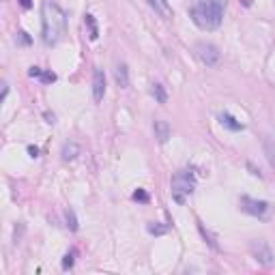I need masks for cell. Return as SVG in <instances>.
<instances>
[{"label": "cell", "mask_w": 275, "mask_h": 275, "mask_svg": "<svg viewBox=\"0 0 275 275\" xmlns=\"http://www.w3.org/2000/svg\"><path fill=\"white\" fill-rule=\"evenodd\" d=\"M20 4L24 6V9H30V6H32V0H20Z\"/></svg>", "instance_id": "cell-23"}, {"label": "cell", "mask_w": 275, "mask_h": 275, "mask_svg": "<svg viewBox=\"0 0 275 275\" xmlns=\"http://www.w3.org/2000/svg\"><path fill=\"white\" fill-rule=\"evenodd\" d=\"M150 92H153V97L157 99V104H166V101H168V95H166L164 86L159 84V82H155V84H153V88H150Z\"/></svg>", "instance_id": "cell-16"}, {"label": "cell", "mask_w": 275, "mask_h": 275, "mask_svg": "<svg viewBox=\"0 0 275 275\" xmlns=\"http://www.w3.org/2000/svg\"><path fill=\"white\" fill-rule=\"evenodd\" d=\"M62 159H64V162H71V159H76L78 155H80V146H78V144L76 142H69V144H64V146H62Z\"/></svg>", "instance_id": "cell-14"}, {"label": "cell", "mask_w": 275, "mask_h": 275, "mask_svg": "<svg viewBox=\"0 0 275 275\" xmlns=\"http://www.w3.org/2000/svg\"><path fill=\"white\" fill-rule=\"evenodd\" d=\"M18 37H20V41H22V43H30V39L26 37V32H18Z\"/></svg>", "instance_id": "cell-24"}, {"label": "cell", "mask_w": 275, "mask_h": 275, "mask_svg": "<svg viewBox=\"0 0 275 275\" xmlns=\"http://www.w3.org/2000/svg\"><path fill=\"white\" fill-rule=\"evenodd\" d=\"M241 211L252 217H258V220H264L266 213H269V202L256 200L250 196H241Z\"/></svg>", "instance_id": "cell-6"}, {"label": "cell", "mask_w": 275, "mask_h": 275, "mask_svg": "<svg viewBox=\"0 0 275 275\" xmlns=\"http://www.w3.org/2000/svg\"><path fill=\"white\" fill-rule=\"evenodd\" d=\"M84 24L88 26V37L95 41L99 37V28H97V22H95V16H90V13H86L84 16Z\"/></svg>", "instance_id": "cell-15"}, {"label": "cell", "mask_w": 275, "mask_h": 275, "mask_svg": "<svg viewBox=\"0 0 275 275\" xmlns=\"http://www.w3.org/2000/svg\"><path fill=\"white\" fill-rule=\"evenodd\" d=\"M114 80H116V84L120 86V88H127L129 86V69H127L125 62H120L116 67V71H114Z\"/></svg>", "instance_id": "cell-11"}, {"label": "cell", "mask_w": 275, "mask_h": 275, "mask_svg": "<svg viewBox=\"0 0 275 275\" xmlns=\"http://www.w3.org/2000/svg\"><path fill=\"white\" fill-rule=\"evenodd\" d=\"M41 24H43V43L56 46L64 30H67V13L52 0H46L41 4Z\"/></svg>", "instance_id": "cell-1"}, {"label": "cell", "mask_w": 275, "mask_h": 275, "mask_svg": "<svg viewBox=\"0 0 275 275\" xmlns=\"http://www.w3.org/2000/svg\"><path fill=\"white\" fill-rule=\"evenodd\" d=\"M146 230L150 234H166V232H168V226H166V224H164V226H162V224H148Z\"/></svg>", "instance_id": "cell-18"}, {"label": "cell", "mask_w": 275, "mask_h": 275, "mask_svg": "<svg viewBox=\"0 0 275 275\" xmlns=\"http://www.w3.org/2000/svg\"><path fill=\"white\" fill-rule=\"evenodd\" d=\"M148 6L153 9L159 18H164V20H170L172 18V6L168 4V0H146Z\"/></svg>", "instance_id": "cell-8"}, {"label": "cell", "mask_w": 275, "mask_h": 275, "mask_svg": "<svg viewBox=\"0 0 275 275\" xmlns=\"http://www.w3.org/2000/svg\"><path fill=\"white\" fill-rule=\"evenodd\" d=\"M74 258H76V254H74V252H69V254H64V260H62V269H64V271L74 266V262H76Z\"/></svg>", "instance_id": "cell-20"}, {"label": "cell", "mask_w": 275, "mask_h": 275, "mask_svg": "<svg viewBox=\"0 0 275 275\" xmlns=\"http://www.w3.org/2000/svg\"><path fill=\"white\" fill-rule=\"evenodd\" d=\"M224 9H226L224 0H196L190 16L202 30H217L224 22Z\"/></svg>", "instance_id": "cell-2"}, {"label": "cell", "mask_w": 275, "mask_h": 275, "mask_svg": "<svg viewBox=\"0 0 275 275\" xmlns=\"http://www.w3.org/2000/svg\"><path fill=\"white\" fill-rule=\"evenodd\" d=\"M134 200H138V202H148V194L144 192V190H138V192H134Z\"/></svg>", "instance_id": "cell-21"}, {"label": "cell", "mask_w": 275, "mask_h": 275, "mask_svg": "<svg viewBox=\"0 0 275 275\" xmlns=\"http://www.w3.org/2000/svg\"><path fill=\"white\" fill-rule=\"evenodd\" d=\"M198 228H200V232H202V236H204V238H206V243H208V245H211V248H213V250H220V245H217V241H215V236H213L211 232H208V230H204V226H202V224H198Z\"/></svg>", "instance_id": "cell-17"}, {"label": "cell", "mask_w": 275, "mask_h": 275, "mask_svg": "<svg viewBox=\"0 0 275 275\" xmlns=\"http://www.w3.org/2000/svg\"><path fill=\"white\" fill-rule=\"evenodd\" d=\"M28 76H30V78H39L43 84L56 82V74H52V71H43L39 67H30V69H28Z\"/></svg>", "instance_id": "cell-10"}, {"label": "cell", "mask_w": 275, "mask_h": 275, "mask_svg": "<svg viewBox=\"0 0 275 275\" xmlns=\"http://www.w3.org/2000/svg\"><path fill=\"white\" fill-rule=\"evenodd\" d=\"M220 122L224 127H228V129H232V132H241L243 129V125L238 122L232 114H228V112H224V114H220Z\"/></svg>", "instance_id": "cell-12"}, {"label": "cell", "mask_w": 275, "mask_h": 275, "mask_svg": "<svg viewBox=\"0 0 275 275\" xmlns=\"http://www.w3.org/2000/svg\"><path fill=\"white\" fill-rule=\"evenodd\" d=\"M28 153H30L32 157H39V148L37 146H28Z\"/></svg>", "instance_id": "cell-22"}, {"label": "cell", "mask_w": 275, "mask_h": 275, "mask_svg": "<svg viewBox=\"0 0 275 275\" xmlns=\"http://www.w3.org/2000/svg\"><path fill=\"white\" fill-rule=\"evenodd\" d=\"M250 252H252V256H254L262 266H271L273 260H275L273 250L269 248V243H266L264 238H254V241L250 243Z\"/></svg>", "instance_id": "cell-5"}, {"label": "cell", "mask_w": 275, "mask_h": 275, "mask_svg": "<svg viewBox=\"0 0 275 275\" xmlns=\"http://www.w3.org/2000/svg\"><path fill=\"white\" fill-rule=\"evenodd\" d=\"M170 190H172V198H174L176 204H185L187 198L194 194L196 190V178L190 170H183V172H176L170 180Z\"/></svg>", "instance_id": "cell-3"}, {"label": "cell", "mask_w": 275, "mask_h": 275, "mask_svg": "<svg viewBox=\"0 0 275 275\" xmlns=\"http://www.w3.org/2000/svg\"><path fill=\"white\" fill-rule=\"evenodd\" d=\"M153 129H155V138L159 142H168V138L172 136V129H170V125L166 120H155V125H153Z\"/></svg>", "instance_id": "cell-9"}, {"label": "cell", "mask_w": 275, "mask_h": 275, "mask_svg": "<svg viewBox=\"0 0 275 275\" xmlns=\"http://www.w3.org/2000/svg\"><path fill=\"white\" fill-rule=\"evenodd\" d=\"M106 95V74L101 69H95V76H92V99L95 104H99Z\"/></svg>", "instance_id": "cell-7"}, {"label": "cell", "mask_w": 275, "mask_h": 275, "mask_svg": "<svg viewBox=\"0 0 275 275\" xmlns=\"http://www.w3.org/2000/svg\"><path fill=\"white\" fill-rule=\"evenodd\" d=\"M64 217H67V226H69V228L76 232V230H78V220H76V213L71 211V208H67V211H64Z\"/></svg>", "instance_id": "cell-19"}, {"label": "cell", "mask_w": 275, "mask_h": 275, "mask_svg": "<svg viewBox=\"0 0 275 275\" xmlns=\"http://www.w3.org/2000/svg\"><path fill=\"white\" fill-rule=\"evenodd\" d=\"M194 56H196L204 67H217V64H220V58H222V52L213 46V43L198 41L196 46H194Z\"/></svg>", "instance_id": "cell-4"}, {"label": "cell", "mask_w": 275, "mask_h": 275, "mask_svg": "<svg viewBox=\"0 0 275 275\" xmlns=\"http://www.w3.org/2000/svg\"><path fill=\"white\" fill-rule=\"evenodd\" d=\"M262 150H264V155L266 159H269V164H271V168H275V142L269 140V138H262Z\"/></svg>", "instance_id": "cell-13"}]
</instances>
